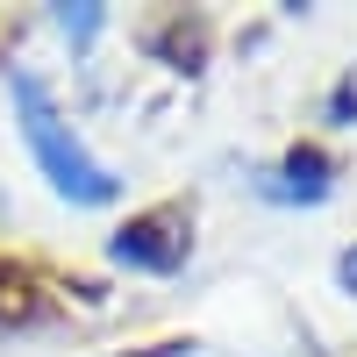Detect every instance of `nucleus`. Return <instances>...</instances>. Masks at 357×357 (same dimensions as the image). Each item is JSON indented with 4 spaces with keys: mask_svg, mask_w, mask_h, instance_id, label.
Returning <instances> with one entry per match:
<instances>
[{
    "mask_svg": "<svg viewBox=\"0 0 357 357\" xmlns=\"http://www.w3.org/2000/svg\"><path fill=\"white\" fill-rule=\"evenodd\" d=\"M22 107H29V151L43 158V172H50V186L57 193H72V200H107L114 186H107V172L79 151V143H65L57 136V122H50V107H43V93L22 79Z\"/></svg>",
    "mask_w": 357,
    "mask_h": 357,
    "instance_id": "nucleus-1",
    "label": "nucleus"
},
{
    "mask_svg": "<svg viewBox=\"0 0 357 357\" xmlns=\"http://www.w3.org/2000/svg\"><path fill=\"white\" fill-rule=\"evenodd\" d=\"M114 257H122V264H151V272H165V264H172L178 250H172V243H158V229L143 222V229H122V243H114Z\"/></svg>",
    "mask_w": 357,
    "mask_h": 357,
    "instance_id": "nucleus-2",
    "label": "nucleus"
}]
</instances>
